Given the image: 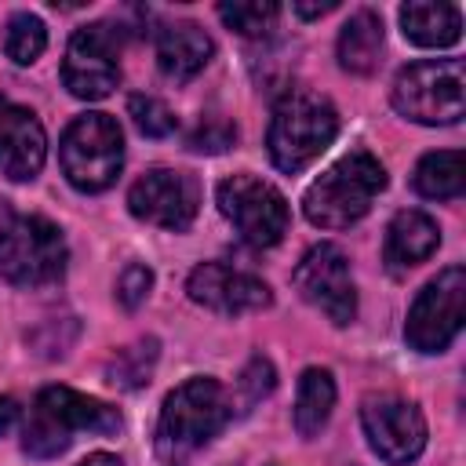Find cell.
Listing matches in <instances>:
<instances>
[{"mask_svg":"<svg viewBox=\"0 0 466 466\" xmlns=\"http://www.w3.org/2000/svg\"><path fill=\"white\" fill-rule=\"evenodd\" d=\"M237 142V127L222 116H208L197 124V131L189 135V149L193 153H222Z\"/></svg>","mask_w":466,"mask_h":466,"instance_id":"cell-26","label":"cell"},{"mask_svg":"<svg viewBox=\"0 0 466 466\" xmlns=\"http://www.w3.org/2000/svg\"><path fill=\"white\" fill-rule=\"evenodd\" d=\"M58 160L66 178L80 193H102L116 182L124 167V135L120 124L109 113H84L76 116L62 142H58Z\"/></svg>","mask_w":466,"mask_h":466,"instance_id":"cell-6","label":"cell"},{"mask_svg":"<svg viewBox=\"0 0 466 466\" xmlns=\"http://www.w3.org/2000/svg\"><path fill=\"white\" fill-rule=\"evenodd\" d=\"M335 408V379L328 368H306L295 393V430L302 437H317Z\"/></svg>","mask_w":466,"mask_h":466,"instance_id":"cell-20","label":"cell"},{"mask_svg":"<svg viewBox=\"0 0 466 466\" xmlns=\"http://www.w3.org/2000/svg\"><path fill=\"white\" fill-rule=\"evenodd\" d=\"M153 364H157V339H138L135 346H124L109 360V382H116L124 390H138L149 382Z\"/></svg>","mask_w":466,"mask_h":466,"instance_id":"cell-23","label":"cell"},{"mask_svg":"<svg viewBox=\"0 0 466 466\" xmlns=\"http://www.w3.org/2000/svg\"><path fill=\"white\" fill-rule=\"evenodd\" d=\"M390 98L415 124H459L466 109V69L459 58L411 62L397 73Z\"/></svg>","mask_w":466,"mask_h":466,"instance_id":"cell-5","label":"cell"},{"mask_svg":"<svg viewBox=\"0 0 466 466\" xmlns=\"http://www.w3.org/2000/svg\"><path fill=\"white\" fill-rule=\"evenodd\" d=\"M66 273V240L40 215H15L0 226V277L18 288H40Z\"/></svg>","mask_w":466,"mask_h":466,"instance_id":"cell-7","label":"cell"},{"mask_svg":"<svg viewBox=\"0 0 466 466\" xmlns=\"http://www.w3.org/2000/svg\"><path fill=\"white\" fill-rule=\"evenodd\" d=\"M127 113H131V120H135V127L142 131V135H149V138H164V135H171L175 131V113L160 102V98H153V95H131L127 98Z\"/></svg>","mask_w":466,"mask_h":466,"instance_id":"cell-25","label":"cell"},{"mask_svg":"<svg viewBox=\"0 0 466 466\" xmlns=\"http://www.w3.org/2000/svg\"><path fill=\"white\" fill-rule=\"evenodd\" d=\"M273 386H277V375H273V364H269L266 357H251L248 368H244L240 379H237V390H240V397H244V408L258 404Z\"/></svg>","mask_w":466,"mask_h":466,"instance_id":"cell-27","label":"cell"},{"mask_svg":"<svg viewBox=\"0 0 466 466\" xmlns=\"http://www.w3.org/2000/svg\"><path fill=\"white\" fill-rule=\"evenodd\" d=\"M44 153L47 138L40 120L29 109L0 98V171L15 182H25L44 167Z\"/></svg>","mask_w":466,"mask_h":466,"instance_id":"cell-15","label":"cell"},{"mask_svg":"<svg viewBox=\"0 0 466 466\" xmlns=\"http://www.w3.org/2000/svg\"><path fill=\"white\" fill-rule=\"evenodd\" d=\"M328 11H335V0H324V4H295V15H302V18H320Z\"/></svg>","mask_w":466,"mask_h":466,"instance_id":"cell-30","label":"cell"},{"mask_svg":"<svg viewBox=\"0 0 466 466\" xmlns=\"http://www.w3.org/2000/svg\"><path fill=\"white\" fill-rule=\"evenodd\" d=\"M441 244V229L426 211H397L386 229V266L390 273H404L426 262Z\"/></svg>","mask_w":466,"mask_h":466,"instance_id":"cell-17","label":"cell"},{"mask_svg":"<svg viewBox=\"0 0 466 466\" xmlns=\"http://www.w3.org/2000/svg\"><path fill=\"white\" fill-rule=\"evenodd\" d=\"M462 313H466V269L448 266L415 295L408 309V324H404L408 346L419 353L448 350V342L462 328Z\"/></svg>","mask_w":466,"mask_h":466,"instance_id":"cell-8","label":"cell"},{"mask_svg":"<svg viewBox=\"0 0 466 466\" xmlns=\"http://www.w3.org/2000/svg\"><path fill=\"white\" fill-rule=\"evenodd\" d=\"M197 204H200L197 178L186 171H171V167L146 171L127 193L131 215L160 229H186L197 218Z\"/></svg>","mask_w":466,"mask_h":466,"instance_id":"cell-13","label":"cell"},{"mask_svg":"<svg viewBox=\"0 0 466 466\" xmlns=\"http://www.w3.org/2000/svg\"><path fill=\"white\" fill-rule=\"evenodd\" d=\"M360 426L371 451L390 466H404L426 448V419L411 400L368 397L360 408Z\"/></svg>","mask_w":466,"mask_h":466,"instance_id":"cell-11","label":"cell"},{"mask_svg":"<svg viewBox=\"0 0 466 466\" xmlns=\"http://www.w3.org/2000/svg\"><path fill=\"white\" fill-rule=\"evenodd\" d=\"M80 466H124L116 455H109V451H95V455H87Z\"/></svg>","mask_w":466,"mask_h":466,"instance_id":"cell-31","label":"cell"},{"mask_svg":"<svg viewBox=\"0 0 466 466\" xmlns=\"http://www.w3.org/2000/svg\"><path fill=\"white\" fill-rule=\"evenodd\" d=\"M47 47V29L36 15L22 11V15H11L7 29H4V51L15 66H33Z\"/></svg>","mask_w":466,"mask_h":466,"instance_id":"cell-22","label":"cell"},{"mask_svg":"<svg viewBox=\"0 0 466 466\" xmlns=\"http://www.w3.org/2000/svg\"><path fill=\"white\" fill-rule=\"evenodd\" d=\"M419 197L426 200H451L462 193L466 186V157L459 149H437V153H426L419 164H415V175H411Z\"/></svg>","mask_w":466,"mask_h":466,"instance_id":"cell-21","label":"cell"},{"mask_svg":"<svg viewBox=\"0 0 466 466\" xmlns=\"http://www.w3.org/2000/svg\"><path fill=\"white\" fill-rule=\"evenodd\" d=\"M295 291L320 309L335 328H346L357 317V288L350 277V262L335 244H313L295 266Z\"/></svg>","mask_w":466,"mask_h":466,"instance_id":"cell-10","label":"cell"},{"mask_svg":"<svg viewBox=\"0 0 466 466\" xmlns=\"http://www.w3.org/2000/svg\"><path fill=\"white\" fill-rule=\"evenodd\" d=\"M186 291H189V299L197 306H208V309L226 313V317L266 309L269 299H273L266 280H258V277H251L244 269H233L226 262H200L189 273Z\"/></svg>","mask_w":466,"mask_h":466,"instance_id":"cell-14","label":"cell"},{"mask_svg":"<svg viewBox=\"0 0 466 466\" xmlns=\"http://www.w3.org/2000/svg\"><path fill=\"white\" fill-rule=\"evenodd\" d=\"M62 84L76 98H106L120 84V66H116V36L109 25L95 22L84 25L69 36L66 62H62Z\"/></svg>","mask_w":466,"mask_h":466,"instance_id":"cell-12","label":"cell"},{"mask_svg":"<svg viewBox=\"0 0 466 466\" xmlns=\"http://www.w3.org/2000/svg\"><path fill=\"white\" fill-rule=\"evenodd\" d=\"M149 288H153V269L135 262V266H127V269L120 273V284H116V299H120L127 309H135V306H142V302H146Z\"/></svg>","mask_w":466,"mask_h":466,"instance_id":"cell-28","label":"cell"},{"mask_svg":"<svg viewBox=\"0 0 466 466\" xmlns=\"http://www.w3.org/2000/svg\"><path fill=\"white\" fill-rule=\"evenodd\" d=\"M211 55H215V44L197 22H171L157 36V62L171 80L197 76L211 62Z\"/></svg>","mask_w":466,"mask_h":466,"instance_id":"cell-16","label":"cell"},{"mask_svg":"<svg viewBox=\"0 0 466 466\" xmlns=\"http://www.w3.org/2000/svg\"><path fill=\"white\" fill-rule=\"evenodd\" d=\"M400 29L419 47H451L462 36V11L455 4L411 0L400 7Z\"/></svg>","mask_w":466,"mask_h":466,"instance_id":"cell-18","label":"cell"},{"mask_svg":"<svg viewBox=\"0 0 466 466\" xmlns=\"http://www.w3.org/2000/svg\"><path fill=\"white\" fill-rule=\"evenodd\" d=\"M22 419H25V415H22L18 400H15V397H0V437H7Z\"/></svg>","mask_w":466,"mask_h":466,"instance_id":"cell-29","label":"cell"},{"mask_svg":"<svg viewBox=\"0 0 466 466\" xmlns=\"http://www.w3.org/2000/svg\"><path fill=\"white\" fill-rule=\"evenodd\" d=\"M335 135H339L335 106L324 95H317V91L291 87L273 106V120H269V135H266L269 160L280 171L295 175L306 164H313L331 146Z\"/></svg>","mask_w":466,"mask_h":466,"instance_id":"cell-4","label":"cell"},{"mask_svg":"<svg viewBox=\"0 0 466 466\" xmlns=\"http://www.w3.org/2000/svg\"><path fill=\"white\" fill-rule=\"evenodd\" d=\"M218 211L233 222L244 244L251 248H273L288 233V200L280 189L255 175H233L218 182Z\"/></svg>","mask_w":466,"mask_h":466,"instance_id":"cell-9","label":"cell"},{"mask_svg":"<svg viewBox=\"0 0 466 466\" xmlns=\"http://www.w3.org/2000/svg\"><path fill=\"white\" fill-rule=\"evenodd\" d=\"M277 15H280V7L269 4V0L266 4L262 0H255V4H218V18L229 29H237L240 36H266L273 29Z\"/></svg>","mask_w":466,"mask_h":466,"instance_id":"cell-24","label":"cell"},{"mask_svg":"<svg viewBox=\"0 0 466 466\" xmlns=\"http://www.w3.org/2000/svg\"><path fill=\"white\" fill-rule=\"evenodd\" d=\"M386 189V171L368 149H353L331 164L302 197V211L320 229H346L360 222Z\"/></svg>","mask_w":466,"mask_h":466,"instance_id":"cell-2","label":"cell"},{"mask_svg":"<svg viewBox=\"0 0 466 466\" xmlns=\"http://www.w3.org/2000/svg\"><path fill=\"white\" fill-rule=\"evenodd\" d=\"M87 430V433H113L120 430L116 408L106 400H95L87 393H76L69 386H47L36 393L29 419L22 426V448L36 459L62 455L69 448V433Z\"/></svg>","mask_w":466,"mask_h":466,"instance_id":"cell-3","label":"cell"},{"mask_svg":"<svg viewBox=\"0 0 466 466\" xmlns=\"http://www.w3.org/2000/svg\"><path fill=\"white\" fill-rule=\"evenodd\" d=\"M233 419V397L218 379H189L167 393L157 422V455L167 466H182Z\"/></svg>","mask_w":466,"mask_h":466,"instance_id":"cell-1","label":"cell"},{"mask_svg":"<svg viewBox=\"0 0 466 466\" xmlns=\"http://www.w3.org/2000/svg\"><path fill=\"white\" fill-rule=\"evenodd\" d=\"M382 51V18L375 11H357L339 33V66L364 76L379 66Z\"/></svg>","mask_w":466,"mask_h":466,"instance_id":"cell-19","label":"cell"}]
</instances>
